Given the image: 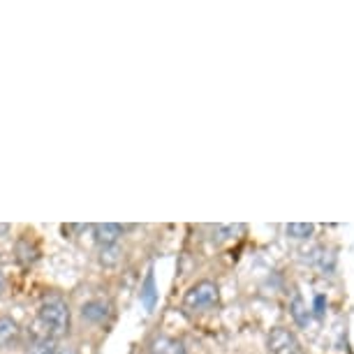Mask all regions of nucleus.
<instances>
[{
    "mask_svg": "<svg viewBox=\"0 0 354 354\" xmlns=\"http://www.w3.org/2000/svg\"><path fill=\"white\" fill-rule=\"evenodd\" d=\"M39 322H42L46 336H63L70 326V308L63 299L51 297L39 306Z\"/></svg>",
    "mask_w": 354,
    "mask_h": 354,
    "instance_id": "1",
    "label": "nucleus"
},
{
    "mask_svg": "<svg viewBox=\"0 0 354 354\" xmlns=\"http://www.w3.org/2000/svg\"><path fill=\"white\" fill-rule=\"evenodd\" d=\"M218 285L211 283V280H202L195 287H190V292L185 294V306L195 310H204L211 308V306L218 304Z\"/></svg>",
    "mask_w": 354,
    "mask_h": 354,
    "instance_id": "2",
    "label": "nucleus"
},
{
    "mask_svg": "<svg viewBox=\"0 0 354 354\" xmlns=\"http://www.w3.org/2000/svg\"><path fill=\"white\" fill-rule=\"evenodd\" d=\"M269 350L271 354H304L297 336L290 329H283V326H276L269 333Z\"/></svg>",
    "mask_w": 354,
    "mask_h": 354,
    "instance_id": "3",
    "label": "nucleus"
},
{
    "mask_svg": "<svg viewBox=\"0 0 354 354\" xmlns=\"http://www.w3.org/2000/svg\"><path fill=\"white\" fill-rule=\"evenodd\" d=\"M123 236L121 225L116 223H102L95 225V241L100 243V248H111V245H118V239Z\"/></svg>",
    "mask_w": 354,
    "mask_h": 354,
    "instance_id": "4",
    "label": "nucleus"
},
{
    "mask_svg": "<svg viewBox=\"0 0 354 354\" xmlns=\"http://www.w3.org/2000/svg\"><path fill=\"white\" fill-rule=\"evenodd\" d=\"M109 315V306L104 301H88L82 306V317L88 319V322H102Z\"/></svg>",
    "mask_w": 354,
    "mask_h": 354,
    "instance_id": "5",
    "label": "nucleus"
},
{
    "mask_svg": "<svg viewBox=\"0 0 354 354\" xmlns=\"http://www.w3.org/2000/svg\"><path fill=\"white\" fill-rule=\"evenodd\" d=\"M19 338V324L12 317H0V347H10Z\"/></svg>",
    "mask_w": 354,
    "mask_h": 354,
    "instance_id": "6",
    "label": "nucleus"
},
{
    "mask_svg": "<svg viewBox=\"0 0 354 354\" xmlns=\"http://www.w3.org/2000/svg\"><path fill=\"white\" fill-rule=\"evenodd\" d=\"M151 354H183V345L174 338H156L151 343Z\"/></svg>",
    "mask_w": 354,
    "mask_h": 354,
    "instance_id": "7",
    "label": "nucleus"
},
{
    "mask_svg": "<svg viewBox=\"0 0 354 354\" xmlns=\"http://www.w3.org/2000/svg\"><path fill=\"white\" fill-rule=\"evenodd\" d=\"M156 299H158V292H156V276H153V271H149V276H146L144 285H142V304L146 310H153L156 308Z\"/></svg>",
    "mask_w": 354,
    "mask_h": 354,
    "instance_id": "8",
    "label": "nucleus"
},
{
    "mask_svg": "<svg viewBox=\"0 0 354 354\" xmlns=\"http://www.w3.org/2000/svg\"><path fill=\"white\" fill-rule=\"evenodd\" d=\"M313 232H315V225H310V223H290L285 227V234L290 239H308V236H313Z\"/></svg>",
    "mask_w": 354,
    "mask_h": 354,
    "instance_id": "9",
    "label": "nucleus"
},
{
    "mask_svg": "<svg viewBox=\"0 0 354 354\" xmlns=\"http://www.w3.org/2000/svg\"><path fill=\"white\" fill-rule=\"evenodd\" d=\"M290 310H292V317L297 319V324H308V319H310V315H308V310H306V304H304V299L299 297H294V301H292V306H290Z\"/></svg>",
    "mask_w": 354,
    "mask_h": 354,
    "instance_id": "10",
    "label": "nucleus"
},
{
    "mask_svg": "<svg viewBox=\"0 0 354 354\" xmlns=\"http://www.w3.org/2000/svg\"><path fill=\"white\" fill-rule=\"evenodd\" d=\"M100 262L104 266H116L121 262V248L118 245H111V248H102L100 250Z\"/></svg>",
    "mask_w": 354,
    "mask_h": 354,
    "instance_id": "11",
    "label": "nucleus"
},
{
    "mask_svg": "<svg viewBox=\"0 0 354 354\" xmlns=\"http://www.w3.org/2000/svg\"><path fill=\"white\" fill-rule=\"evenodd\" d=\"M17 255H19V259H21L24 264H30V262H35V259H37V250L32 248L28 241H19Z\"/></svg>",
    "mask_w": 354,
    "mask_h": 354,
    "instance_id": "12",
    "label": "nucleus"
},
{
    "mask_svg": "<svg viewBox=\"0 0 354 354\" xmlns=\"http://www.w3.org/2000/svg\"><path fill=\"white\" fill-rule=\"evenodd\" d=\"M243 232V225H227V227H216V234L220 239H236V234Z\"/></svg>",
    "mask_w": 354,
    "mask_h": 354,
    "instance_id": "13",
    "label": "nucleus"
},
{
    "mask_svg": "<svg viewBox=\"0 0 354 354\" xmlns=\"http://www.w3.org/2000/svg\"><path fill=\"white\" fill-rule=\"evenodd\" d=\"M51 354H77L72 347H53V352Z\"/></svg>",
    "mask_w": 354,
    "mask_h": 354,
    "instance_id": "14",
    "label": "nucleus"
},
{
    "mask_svg": "<svg viewBox=\"0 0 354 354\" xmlns=\"http://www.w3.org/2000/svg\"><path fill=\"white\" fill-rule=\"evenodd\" d=\"M322 306H324V299H322V297H317V301H315V308H317L315 313H317V315H322V313H324V310H322Z\"/></svg>",
    "mask_w": 354,
    "mask_h": 354,
    "instance_id": "15",
    "label": "nucleus"
},
{
    "mask_svg": "<svg viewBox=\"0 0 354 354\" xmlns=\"http://www.w3.org/2000/svg\"><path fill=\"white\" fill-rule=\"evenodd\" d=\"M8 232H10V225H5V223L0 225V236H5V234H8Z\"/></svg>",
    "mask_w": 354,
    "mask_h": 354,
    "instance_id": "16",
    "label": "nucleus"
},
{
    "mask_svg": "<svg viewBox=\"0 0 354 354\" xmlns=\"http://www.w3.org/2000/svg\"><path fill=\"white\" fill-rule=\"evenodd\" d=\"M3 292H5V278H3V273H0V297H3Z\"/></svg>",
    "mask_w": 354,
    "mask_h": 354,
    "instance_id": "17",
    "label": "nucleus"
},
{
    "mask_svg": "<svg viewBox=\"0 0 354 354\" xmlns=\"http://www.w3.org/2000/svg\"><path fill=\"white\" fill-rule=\"evenodd\" d=\"M53 352V350H51ZM51 352H46V350H42V352H30V354H51Z\"/></svg>",
    "mask_w": 354,
    "mask_h": 354,
    "instance_id": "18",
    "label": "nucleus"
}]
</instances>
